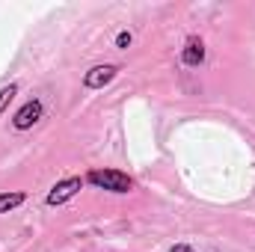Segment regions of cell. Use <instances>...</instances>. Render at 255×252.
Wrapping results in <instances>:
<instances>
[{
    "instance_id": "obj_1",
    "label": "cell",
    "mask_w": 255,
    "mask_h": 252,
    "mask_svg": "<svg viewBox=\"0 0 255 252\" xmlns=\"http://www.w3.org/2000/svg\"><path fill=\"white\" fill-rule=\"evenodd\" d=\"M89 181L98 184V187H104V190H113V193H128V190L133 187L130 178L122 175V172H116V169H92L89 172Z\"/></svg>"
},
{
    "instance_id": "obj_5",
    "label": "cell",
    "mask_w": 255,
    "mask_h": 252,
    "mask_svg": "<svg viewBox=\"0 0 255 252\" xmlns=\"http://www.w3.org/2000/svg\"><path fill=\"white\" fill-rule=\"evenodd\" d=\"M202 57H205L202 42H190V45H187V51H184V63L196 65V63H202Z\"/></svg>"
},
{
    "instance_id": "obj_4",
    "label": "cell",
    "mask_w": 255,
    "mask_h": 252,
    "mask_svg": "<svg viewBox=\"0 0 255 252\" xmlns=\"http://www.w3.org/2000/svg\"><path fill=\"white\" fill-rule=\"evenodd\" d=\"M113 74H116V68H113V65H98V68H92V71L86 74V86L98 89V86L110 83V80H113Z\"/></svg>"
},
{
    "instance_id": "obj_2",
    "label": "cell",
    "mask_w": 255,
    "mask_h": 252,
    "mask_svg": "<svg viewBox=\"0 0 255 252\" xmlns=\"http://www.w3.org/2000/svg\"><path fill=\"white\" fill-rule=\"evenodd\" d=\"M80 190V178H68V181H60L57 187L48 193V205H63V202H68L74 193Z\"/></svg>"
},
{
    "instance_id": "obj_6",
    "label": "cell",
    "mask_w": 255,
    "mask_h": 252,
    "mask_svg": "<svg viewBox=\"0 0 255 252\" xmlns=\"http://www.w3.org/2000/svg\"><path fill=\"white\" fill-rule=\"evenodd\" d=\"M21 202H24L21 193H0V214L9 211V208H15V205H21Z\"/></svg>"
},
{
    "instance_id": "obj_8",
    "label": "cell",
    "mask_w": 255,
    "mask_h": 252,
    "mask_svg": "<svg viewBox=\"0 0 255 252\" xmlns=\"http://www.w3.org/2000/svg\"><path fill=\"white\" fill-rule=\"evenodd\" d=\"M172 252H193L190 247H172Z\"/></svg>"
},
{
    "instance_id": "obj_3",
    "label": "cell",
    "mask_w": 255,
    "mask_h": 252,
    "mask_svg": "<svg viewBox=\"0 0 255 252\" xmlns=\"http://www.w3.org/2000/svg\"><path fill=\"white\" fill-rule=\"evenodd\" d=\"M39 116H42V104L39 101H30V104H24L15 113V127H30L33 122H39Z\"/></svg>"
},
{
    "instance_id": "obj_7",
    "label": "cell",
    "mask_w": 255,
    "mask_h": 252,
    "mask_svg": "<svg viewBox=\"0 0 255 252\" xmlns=\"http://www.w3.org/2000/svg\"><path fill=\"white\" fill-rule=\"evenodd\" d=\"M15 92H18V86H12V83H9L6 89H0V113H3L6 107H9V101L15 98Z\"/></svg>"
}]
</instances>
